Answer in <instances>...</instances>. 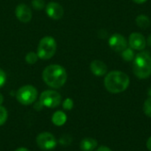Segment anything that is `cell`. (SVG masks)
I'll use <instances>...</instances> for the list:
<instances>
[{
    "label": "cell",
    "mask_w": 151,
    "mask_h": 151,
    "mask_svg": "<svg viewBox=\"0 0 151 151\" xmlns=\"http://www.w3.org/2000/svg\"><path fill=\"white\" fill-rule=\"evenodd\" d=\"M42 80L50 88H59L67 80L65 69L59 65H50L42 72Z\"/></svg>",
    "instance_id": "1"
},
{
    "label": "cell",
    "mask_w": 151,
    "mask_h": 151,
    "mask_svg": "<svg viewBox=\"0 0 151 151\" xmlns=\"http://www.w3.org/2000/svg\"><path fill=\"white\" fill-rule=\"evenodd\" d=\"M130 84L128 75L121 71H111L104 78V87L111 94L124 92Z\"/></svg>",
    "instance_id": "2"
},
{
    "label": "cell",
    "mask_w": 151,
    "mask_h": 151,
    "mask_svg": "<svg viewBox=\"0 0 151 151\" xmlns=\"http://www.w3.org/2000/svg\"><path fill=\"white\" fill-rule=\"evenodd\" d=\"M133 71L139 79H147L151 75V56L147 51L137 54L134 58Z\"/></svg>",
    "instance_id": "3"
},
{
    "label": "cell",
    "mask_w": 151,
    "mask_h": 151,
    "mask_svg": "<svg viewBox=\"0 0 151 151\" xmlns=\"http://www.w3.org/2000/svg\"><path fill=\"white\" fill-rule=\"evenodd\" d=\"M57 51V42L56 40L51 36H45L42 38L39 42L37 47V55L41 59H50L51 58Z\"/></svg>",
    "instance_id": "4"
},
{
    "label": "cell",
    "mask_w": 151,
    "mask_h": 151,
    "mask_svg": "<svg viewBox=\"0 0 151 151\" xmlns=\"http://www.w3.org/2000/svg\"><path fill=\"white\" fill-rule=\"evenodd\" d=\"M16 98L23 105L32 104L37 98V89L32 85H25L18 89Z\"/></svg>",
    "instance_id": "5"
},
{
    "label": "cell",
    "mask_w": 151,
    "mask_h": 151,
    "mask_svg": "<svg viewBox=\"0 0 151 151\" xmlns=\"http://www.w3.org/2000/svg\"><path fill=\"white\" fill-rule=\"evenodd\" d=\"M62 97L60 94L55 90H45L41 96L39 102L42 106L48 108H56L61 104Z\"/></svg>",
    "instance_id": "6"
},
{
    "label": "cell",
    "mask_w": 151,
    "mask_h": 151,
    "mask_svg": "<svg viewBox=\"0 0 151 151\" xmlns=\"http://www.w3.org/2000/svg\"><path fill=\"white\" fill-rule=\"evenodd\" d=\"M37 146L42 150H50L57 145V140L55 136L48 132L41 133L36 138Z\"/></svg>",
    "instance_id": "7"
},
{
    "label": "cell",
    "mask_w": 151,
    "mask_h": 151,
    "mask_svg": "<svg viewBox=\"0 0 151 151\" xmlns=\"http://www.w3.org/2000/svg\"><path fill=\"white\" fill-rule=\"evenodd\" d=\"M110 47L117 52H122L127 48L128 42L127 39L120 34H114L109 39Z\"/></svg>",
    "instance_id": "8"
},
{
    "label": "cell",
    "mask_w": 151,
    "mask_h": 151,
    "mask_svg": "<svg viewBox=\"0 0 151 151\" xmlns=\"http://www.w3.org/2000/svg\"><path fill=\"white\" fill-rule=\"evenodd\" d=\"M46 13L48 17H50L52 19L58 20L63 18L64 16V8L62 5L57 2H50L45 6Z\"/></svg>",
    "instance_id": "9"
},
{
    "label": "cell",
    "mask_w": 151,
    "mask_h": 151,
    "mask_svg": "<svg viewBox=\"0 0 151 151\" xmlns=\"http://www.w3.org/2000/svg\"><path fill=\"white\" fill-rule=\"evenodd\" d=\"M127 42L130 48H132L133 50H142L145 49L147 45V41L145 37L143 36L142 34L138 33V32H134L131 34L129 35V39Z\"/></svg>",
    "instance_id": "10"
},
{
    "label": "cell",
    "mask_w": 151,
    "mask_h": 151,
    "mask_svg": "<svg viewBox=\"0 0 151 151\" xmlns=\"http://www.w3.org/2000/svg\"><path fill=\"white\" fill-rule=\"evenodd\" d=\"M17 19L22 23H28L32 19V11L26 4H19L15 9Z\"/></svg>",
    "instance_id": "11"
},
{
    "label": "cell",
    "mask_w": 151,
    "mask_h": 151,
    "mask_svg": "<svg viewBox=\"0 0 151 151\" xmlns=\"http://www.w3.org/2000/svg\"><path fill=\"white\" fill-rule=\"evenodd\" d=\"M90 70L96 76H104L107 73V65L101 60H94L90 64Z\"/></svg>",
    "instance_id": "12"
},
{
    "label": "cell",
    "mask_w": 151,
    "mask_h": 151,
    "mask_svg": "<svg viewBox=\"0 0 151 151\" xmlns=\"http://www.w3.org/2000/svg\"><path fill=\"white\" fill-rule=\"evenodd\" d=\"M96 147L97 141L91 137L84 138L80 143V148L82 151H93Z\"/></svg>",
    "instance_id": "13"
},
{
    "label": "cell",
    "mask_w": 151,
    "mask_h": 151,
    "mask_svg": "<svg viewBox=\"0 0 151 151\" xmlns=\"http://www.w3.org/2000/svg\"><path fill=\"white\" fill-rule=\"evenodd\" d=\"M66 119H67V118H66L65 113L63 112V111H56V112L53 114L52 119H51L52 123H53L55 126H57V127H61V126L65 125V122H66Z\"/></svg>",
    "instance_id": "14"
},
{
    "label": "cell",
    "mask_w": 151,
    "mask_h": 151,
    "mask_svg": "<svg viewBox=\"0 0 151 151\" xmlns=\"http://www.w3.org/2000/svg\"><path fill=\"white\" fill-rule=\"evenodd\" d=\"M136 24L139 27L142 29H146L150 26V19L148 16L144 14H141L136 18Z\"/></svg>",
    "instance_id": "15"
},
{
    "label": "cell",
    "mask_w": 151,
    "mask_h": 151,
    "mask_svg": "<svg viewBox=\"0 0 151 151\" xmlns=\"http://www.w3.org/2000/svg\"><path fill=\"white\" fill-rule=\"evenodd\" d=\"M121 56L123 58V59L125 61H132L134 60L135 55H134V50L132 48H127L126 50H124L122 52H121Z\"/></svg>",
    "instance_id": "16"
},
{
    "label": "cell",
    "mask_w": 151,
    "mask_h": 151,
    "mask_svg": "<svg viewBox=\"0 0 151 151\" xmlns=\"http://www.w3.org/2000/svg\"><path fill=\"white\" fill-rule=\"evenodd\" d=\"M38 58H38L37 53L33 52V51L28 52V53L26 55V57H25V60H26V62H27L28 65H34V64H35V63L37 62Z\"/></svg>",
    "instance_id": "17"
},
{
    "label": "cell",
    "mask_w": 151,
    "mask_h": 151,
    "mask_svg": "<svg viewBox=\"0 0 151 151\" xmlns=\"http://www.w3.org/2000/svg\"><path fill=\"white\" fill-rule=\"evenodd\" d=\"M143 111L145 115L149 118H151V97H149L143 104Z\"/></svg>",
    "instance_id": "18"
},
{
    "label": "cell",
    "mask_w": 151,
    "mask_h": 151,
    "mask_svg": "<svg viewBox=\"0 0 151 151\" xmlns=\"http://www.w3.org/2000/svg\"><path fill=\"white\" fill-rule=\"evenodd\" d=\"M7 118H8L7 110L4 107L0 105V126H3L6 122Z\"/></svg>",
    "instance_id": "19"
},
{
    "label": "cell",
    "mask_w": 151,
    "mask_h": 151,
    "mask_svg": "<svg viewBox=\"0 0 151 151\" xmlns=\"http://www.w3.org/2000/svg\"><path fill=\"white\" fill-rule=\"evenodd\" d=\"M31 4H32L33 8L35 10H42L46 6L44 0H32Z\"/></svg>",
    "instance_id": "20"
},
{
    "label": "cell",
    "mask_w": 151,
    "mask_h": 151,
    "mask_svg": "<svg viewBox=\"0 0 151 151\" xmlns=\"http://www.w3.org/2000/svg\"><path fill=\"white\" fill-rule=\"evenodd\" d=\"M59 142L61 145L63 146H68L71 142H72V137L68 134H64L60 140H59Z\"/></svg>",
    "instance_id": "21"
},
{
    "label": "cell",
    "mask_w": 151,
    "mask_h": 151,
    "mask_svg": "<svg viewBox=\"0 0 151 151\" xmlns=\"http://www.w3.org/2000/svg\"><path fill=\"white\" fill-rule=\"evenodd\" d=\"M63 108L66 111H71L73 108V101L71 98H66L63 103Z\"/></svg>",
    "instance_id": "22"
},
{
    "label": "cell",
    "mask_w": 151,
    "mask_h": 151,
    "mask_svg": "<svg viewBox=\"0 0 151 151\" xmlns=\"http://www.w3.org/2000/svg\"><path fill=\"white\" fill-rule=\"evenodd\" d=\"M6 81V74L4 70L0 68V88H2Z\"/></svg>",
    "instance_id": "23"
},
{
    "label": "cell",
    "mask_w": 151,
    "mask_h": 151,
    "mask_svg": "<svg viewBox=\"0 0 151 151\" xmlns=\"http://www.w3.org/2000/svg\"><path fill=\"white\" fill-rule=\"evenodd\" d=\"M96 151H112L110 148H108V147H106V146H101V147H99L97 150Z\"/></svg>",
    "instance_id": "24"
},
{
    "label": "cell",
    "mask_w": 151,
    "mask_h": 151,
    "mask_svg": "<svg viewBox=\"0 0 151 151\" xmlns=\"http://www.w3.org/2000/svg\"><path fill=\"white\" fill-rule=\"evenodd\" d=\"M146 145H147V149H148L150 151H151V136L149 138V139H148Z\"/></svg>",
    "instance_id": "25"
},
{
    "label": "cell",
    "mask_w": 151,
    "mask_h": 151,
    "mask_svg": "<svg viewBox=\"0 0 151 151\" xmlns=\"http://www.w3.org/2000/svg\"><path fill=\"white\" fill-rule=\"evenodd\" d=\"M147 44L151 47V34L149 35V37H148V40H147Z\"/></svg>",
    "instance_id": "26"
},
{
    "label": "cell",
    "mask_w": 151,
    "mask_h": 151,
    "mask_svg": "<svg viewBox=\"0 0 151 151\" xmlns=\"http://www.w3.org/2000/svg\"><path fill=\"white\" fill-rule=\"evenodd\" d=\"M134 3H136V4H143V3H145L147 0H133Z\"/></svg>",
    "instance_id": "27"
},
{
    "label": "cell",
    "mask_w": 151,
    "mask_h": 151,
    "mask_svg": "<svg viewBox=\"0 0 151 151\" xmlns=\"http://www.w3.org/2000/svg\"><path fill=\"white\" fill-rule=\"evenodd\" d=\"M15 151H29L27 149H26V148H19V149H18V150H16Z\"/></svg>",
    "instance_id": "28"
},
{
    "label": "cell",
    "mask_w": 151,
    "mask_h": 151,
    "mask_svg": "<svg viewBox=\"0 0 151 151\" xmlns=\"http://www.w3.org/2000/svg\"><path fill=\"white\" fill-rule=\"evenodd\" d=\"M3 102H4V96H3V95L0 93V105L3 104Z\"/></svg>",
    "instance_id": "29"
},
{
    "label": "cell",
    "mask_w": 151,
    "mask_h": 151,
    "mask_svg": "<svg viewBox=\"0 0 151 151\" xmlns=\"http://www.w3.org/2000/svg\"><path fill=\"white\" fill-rule=\"evenodd\" d=\"M148 94H149V96L151 97V88L149 89V93H148Z\"/></svg>",
    "instance_id": "30"
}]
</instances>
